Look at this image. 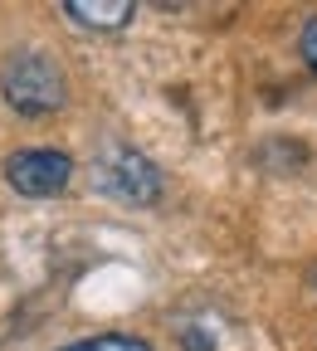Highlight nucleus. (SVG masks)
Masks as SVG:
<instances>
[{
	"mask_svg": "<svg viewBox=\"0 0 317 351\" xmlns=\"http://www.w3.org/2000/svg\"><path fill=\"white\" fill-rule=\"evenodd\" d=\"M64 351H88V341H73V346H64Z\"/></svg>",
	"mask_w": 317,
	"mask_h": 351,
	"instance_id": "0eeeda50",
	"label": "nucleus"
},
{
	"mask_svg": "<svg viewBox=\"0 0 317 351\" xmlns=\"http://www.w3.org/2000/svg\"><path fill=\"white\" fill-rule=\"evenodd\" d=\"M88 351H152L142 337H127V332H103L88 341Z\"/></svg>",
	"mask_w": 317,
	"mask_h": 351,
	"instance_id": "39448f33",
	"label": "nucleus"
},
{
	"mask_svg": "<svg viewBox=\"0 0 317 351\" xmlns=\"http://www.w3.org/2000/svg\"><path fill=\"white\" fill-rule=\"evenodd\" d=\"M298 49H303V64L317 73V15L303 25V39H298Z\"/></svg>",
	"mask_w": 317,
	"mask_h": 351,
	"instance_id": "423d86ee",
	"label": "nucleus"
},
{
	"mask_svg": "<svg viewBox=\"0 0 317 351\" xmlns=\"http://www.w3.org/2000/svg\"><path fill=\"white\" fill-rule=\"evenodd\" d=\"M5 181L20 191V195H59L69 181H73V161L54 147H30V152H10L5 156Z\"/></svg>",
	"mask_w": 317,
	"mask_h": 351,
	"instance_id": "7ed1b4c3",
	"label": "nucleus"
},
{
	"mask_svg": "<svg viewBox=\"0 0 317 351\" xmlns=\"http://www.w3.org/2000/svg\"><path fill=\"white\" fill-rule=\"evenodd\" d=\"M0 93H5V103L20 117H49L69 98V78L49 54L25 49L15 59H5V69H0Z\"/></svg>",
	"mask_w": 317,
	"mask_h": 351,
	"instance_id": "f257e3e1",
	"label": "nucleus"
},
{
	"mask_svg": "<svg viewBox=\"0 0 317 351\" xmlns=\"http://www.w3.org/2000/svg\"><path fill=\"white\" fill-rule=\"evenodd\" d=\"M93 181L122 205H156L161 200V171L132 147H108L93 161Z\"/></svg>",
	"mask_w": 317,
	"mask_h": 351,
	"instance_id": "f03ea898",
	"label": "nucleus"
},
{
	"mask_svg": "<svg viewBox=\"0 0 317 351\" xmlns=\"http://www.w3.org/2000/svg\"><path fill=\"white\" fill-rule=\"evenodd\" d=\"M64 15L83 29H122L137 15V5L132 0H64Z\"/></svg>",
	"mask_w": 317,
	"mask_h": 351,
	"instance_id": "20e7f679",
	"label": "nucleus"
}]
</instances>
